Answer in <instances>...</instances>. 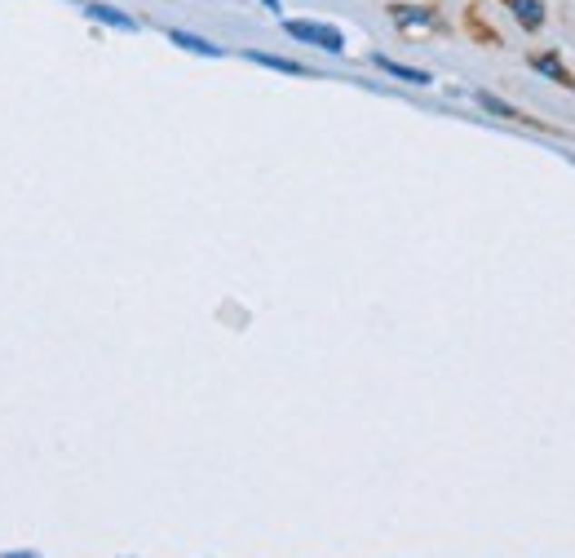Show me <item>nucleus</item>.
Returning a JSON list of instances; mask_svg holds the SVG:
<instances>
[{"instance_id": "0eeeda50", "label": "nucleus", "mask_w": 575, "mask_h": 558, "mask_svg": "<svg viewBox=\"0 0 575 558\" xmlns=\"http://www.w3.org/2000/svg\"><path fill=\"white\" fill-rule=\"evenodd\" d=\"M531 67L540 71V75H549L553 85H562V89H575V75L571 67L558 58V54H531Z\"/></svg>"}, {"instance_id": "f257e3e1", "label": "nucleus", "mask_w": 575, "mask_h": 558, "mask_svg": "<svg viewBox=\"0 0 575 558\" xmlns=\"http://www.w3.org/2000/svg\"><path fill=\"white\" fill-rule=\"evenodd\" d=\"M390 9V18H394V27L403 35H447V18H442L439 5H407V0H390L385 5Z\"/></svg>"}, {"instance_id": "7ed1b4c3", "label": "nucleus", "mask_w": 575, "mask_h": 558, "mask_svg": "<svg viewBox=\"0 0 575 558\" xmlns=\"http://www.w3.org/2000/svg\"><path fill=\"white\" fill-rule=\"evenodd\" d=\"M509 14L518 18V27L522 32H540L544 18H549V9H544V0H501Z\"/></svg>"}, {"instance_id": "6e6552de", "label": "nucleus", "mask_w": 575, "mask_h": 558, "mask_svg": "<svg viewBox=\"0 0 575 558\" xmlns=\"http://www.w3.org/2000/svg\"><path fill=\"white\" fill-rule=\"evenodd\" d=\"M372 63L385 75H394V80H403V85H430L434 75L430 71H421V67H407V63H394V58H385V54H372Z\"/></svg>"}, {"instance_id": "9d476101", "label": "nucleus", "mask_w": 575, "mask_h": 558, "mask_svg": "<svg viewBox=\"0 0 575 558\" xmlns=\"http://www.w3.org/2000/svg\"><path fill=\"white\" fill-rule=\"evenodd\" d=\"M248 63H257V67H271V71H283V75H310L302 63H292V58H279V54H248Z\"/></svg>"}, {"instance_id": "20e7f679", "label": "nucleus", "mask_w": 575, "mask_h": 558, "mask_svg": "<svg viewBox=\"0 0 575 558\" xmlns=\"http://www.w3.org/2000/svg\"><path fill=\"white\" fill-rule=\"evenodd\" d=\"M84 14H89L94 23H106V27L137 32V18H134V14H124V9H115V5H106V0H89V5H84Z\"/></svg>"}, {"instance_id": "1a4fd4ad", "label": "nucleus", "mask_w": 575, "mask_h": 558, "mask_svg": "<svg viewBox=\"0 0 575 558\" xmlns=\"http://www.w3.org/2000/svg\"><path fill=\"white\" fill-rule=\"evenodd\" d=\"M169 40L177 45V49H186V54H200V58H222V49H217L213 40H203V35H195V32H182V27H173Z\"/></svg>"}, {"instance_id": "423d86ee", "label": "nucleus", "mask_w": 575, "mask_h": 558, "mask_svg": "<svg viewBox=\"0 0 575 558\" xmlns=\"http://www.w3.org/2000/svg\"><path fill=\"white\" fill-rule=\"evenodd\" d=\"M478 106L482 111H491V115H501V120H518V125H536V129H544L536 115H527V111H518L513 103H505V98H496V94H487V89H478Z\"/></svg>"}, {"instance_id": "f03ea898", "label": "nucleus", "mask_w": 575, "mask_h": 558, "mask_svg": "<svg viewBox=\"0 0 575 558\" xmlns=\"http://www.w3.org/2000/svg\"><path fill=\"white\" fill-rule=\"evenodd\" d=\"M283 32L305 40V45H314V49H323V54H345V35L341 27L332 23H314V18H283Z\"/></svg>"}, {"instance_id": "9b49d317", "label": "nucleus", "mask_w": 575, "mask_h": 558, "mask_svg": "<svg viewBox=\"0 0 575 558\" xmlns=\"http://www.w3.org/2000/svg\"><path fill=\"white\" fill-rule=\"evenodd\" d=\"M0 558H40V554H32V550H5Z\"/></svg>"}, {"instance_id": "39448f33", "label": "nucleus", "mask_w": 575, "mask_h": 558, "mask_svg": "<svg viewBox=\"0 0 575 558\" xmlns=\"http://www.w3.org/2000/svg\"><path fill=\"white\" fill-rule=\"evenodd\" d=\"M461 27L474 35L478 45H491V49L501 45V32H496V27L482 18V9H478V5H465V9H461Z\"/></svg>"}]
</instances>
